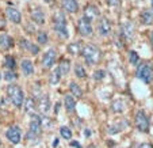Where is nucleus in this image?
I'll list each match as a JSON object with an SVG mask.
<instances>
[{
	"mask_svg": "<svg viewBox=\"0 0 153 148\" xmlns=\"http://www.w3.org/2000/svg\"><path fill=\"white\" fill-rule=\"evenodd\" d=\"M53 29L64 40L69 37L67 27V16H65V14L62 11H57L53 14Z\"/></svg>",
	"mask_w": 153,
	"mask_h": 148,
	"instance_id": "1",
	"label": "nucleus"
},
{
	"mask_svg": "<svg viewBox=\"0 0 153 148\" xmlns=\"http://www.w3.org/2000/svg\"><path fill=\"white\" fill-rule=\"evenodd\" d=\"M81 55L84 57V61L88 65H95L102 57V52L95 45H85L81 50Z\"/></svg>",
	"mask_w": 153,
	"mask_h": 148,
	"instance_id": "2",
	"label": "nucleus"
},
{
	"mask_svg": "<svg viewBox=\"0 0 153 148\" xmlns=\"http://www.w3.org/2000/svg\"><path fill=\"white\" fill-rule=\"evenodd\" d=\"M7 95L10 96L11 102L16 106V108H20L25 102V94L22 91V88L18 86V84H10L7 87Z\"/></svg>",
	"mask_w": 153,
	"mask_h": 148,
	"instance_id": "3",
	"label": "nucleus"
},
{
	"mask_svg": "<svg viewBox=\"0 0 153 148\" xmlns=\"http://www.w3.org/2000/svg\"><path fill=\"white\" fill-rule=\"evenodd\" d=\"M136 76L138 79H141L144 83L149 84L153 80V67L149 63H142V64H140L137 67Z\"/></svg>",
	"mask_w": 153,
	"mask_h": 148,
	"instance_id": "4",
	"label": "nucleus"
},
{
	"mask_svg": "<svg viewBox=\"0 0 153 148\" xmlns=\"http://www.w3.org/2000/svg\"><path fill=\"white\" fill-rule=\"evenodd\" d=\"M136 126L140 132H149V118L146 117L144 110H138L136 113Z\"/></svg>",
	"mask_w": 153,
	"mask_h": 148,
	"instance_id": "5",
	"label": "nucleus"
},
{
	"mask_svg": "<svg viewBox=\"0 0 153 148\" xmlns=\"http://www.w3.org/2000/svg\"><path fill=\"white\" fill-rule=\"evenodd\" d=\"M77 33L81 35V37H91L94 34V29H92V25L91 22H88L87 19L84 18H80L77 20Z\"/></svg>",
	"mask_w": 153,
	"mask_h": 148,
	"instance_id": "6",
	"label": "nucleus"
},
{
	"mask_svg": "<svg viewBox=\"0 0 153 148\" xmlns=\"http://www.w3.org/2000/svg\"><path fill=\"white\" fill-rule=\"evenodd\" d=\"M83 15H84V19H87L88 22H95V20L99 19V15H100V12H99L98 7L94 6V4H88V6H85V8H84L83 11Z\"/></svg>",
	"mask_w": 153,
	"mask_h": 148,
	"instance_id": "7",
	"label": "nucleus"
},
{
	"mask_svg": "<svg viewBox=\"0 0 153 148\" xmlns=\"http://www.w3.org/2000/svg\"><path fill=\"white\" fill-rule=\"evenodd\" d=\"M56 58H57V50L52 48V49H49L46 53H45V56H43V58H42V67L45 68V70H50V68L54 65Z\"/></svg>",
	"mask_w": 153,
	"mask_h": 148,
	"instance_id": "8",
	"label": "nucleus"
},
{
	"mask_svg": "<svg viewBox=\"0 0 153 148\" xmlns=\"http://www.w3.org/2000/svg\"><path fill=\"white\" fill-rule=\"evenodd\" d=\"M6 137L11 144H19L20 139H22V132H20L19 126H11L8 131L6 132Z\"/></svg>",
	"mask_w": 153,
	"mask_h": 148,
	"instance_id": "9",
	"label": "nucleus"
},
{
	"mask_svg": "<svg viewBox=\"0 0 153 148\" xmlns=\"http://www.w3.org/2000/svg\"><path fill=\"white\" fill-rule=\"evenodd\" d=\"M98 31L102 37H108L111 34V23L107 18H100L98 23Z\"/></svg>",
	"mask_w": 153,
	"mask_h": 148,
	"instance_id": "10",
	"label": "nucleus"
},
{
	"mask_svg": "<svg viewBox=\"0 0 153 148\" xmlns=\"http://www.w3.org/2000/svg\"><path fill=\"white\" fill-rule=\"evenodd\" d=\"M30 16H31V20L38 26H42L45 23V12L41 7H35V8L31 10L30 12Z\"/></svg>",
	"mask_w": 153,
	"mask_h": 148,
	"instance_id": "11",
	"label": "nucleus"
},
{
	"mask_svg": "<svg viewBox=\"0 0 153 148\" xmlns=\"http://www.w3.org/2000/svg\"><path fill=\"white\" fill-rule=\"evenodd\" d=\"M6 15L10 22H12V23H15V25H19L20 22H22V14H20L19 10H16L15 7H7Z\"/></svg>",
	"mask_w": 153,
	"mask_h": 148,
	"instance_id": "12",
	"label": "nucleus"
},
{
	"mask_svg": "<svg viewBox=\"0 0 153 148\" xmlns=\"http://www.w3.org/2000/svg\"><path fill=\"white\" fill-rule=\"evenodd\" d=\"M119 35L123 38L125 41H130L134 37V27L131 23H123L119 30Z\"/></svg>",
	"mask_w": 153,
	"mask_h": 148,
	"instance_id": "13",
	"label": "nucleus"
},
{
	"mask_svg": "<svg viewBox=\"0 0 153 148\" xmlns=\"http://www.w3.org/2000/svg\"><path fill=\"white\" fill-rule=\"evenodd\" d=\"M61 8H62V11H65V12L75 14V12L79 11L77 0H62V1H61Z\"/></svg>",
	"mask_w": 153,
	"mask_h": 148,
	"instance_id": "14",
	"label": "nucleus"
},
{
	"mask_svg": "<svg viewBox=\"0 0 153 148\" xmlns=\"http://www.w3.org/2000/svg\"><path fill=\"white\" fill-rule=\"evenodd\" d=\"M20 48L25 50H27V52H30L31 55H38L39 53V46L38 45H35L34 42H31V41L29 40H20Z\"/></svg>",
	"mask_w": 153,
	"mask_h": 148,
	"instance_id": "15",
	"label": "nucleus"
},
{
	"mask_svg": "<svg viewBox=\"0 0 153 148\" xmlns=\"http://www.w3.org/2000/svg\"><path fill=\"white\" fill-rule=\"evenodd\" d=\"M41 129H42V118L34 114L31 121H30V132L34 135H38L41 132Z\"/></svg>",
	"mask_w": 153,
	"mask_h": 148,
	"instance_id": "16",
	"label": "nucleus"
},
{
	"mask_svg": "<svg viewBox=\"0 0 153 148\" xmlns=\"http://www.w3.org/2000/svg\"><path fill=\"white\" fill-rule=\"evenodd\" d=\"M140 22H141L142 25H145V26H150V25H153V11L152 10H144V11L141 12V15H140Z\"/></svg>",
	"mask_w": 153,
	"mask_h": 148,
	"instance_id": "17",
	"label": "nucleus"
},
{
	"mask_svg": "<svg viewBox=\"0 0 153 148\" xmlns=\"http://www.w3.org/2000/svg\"><path fill=\"white\" fill-rule=\"evenodd\" d=\"M14 46V40L10 37L8 34H1L0 35V49L1 50H8Z\"/></svg>",
	"mask_w": 153,
	"mask_h": 148,
	"instance_id": "18",
	"label": "nucleus"
},
{
	"mask_svg": "<svg viewBox=\"0 0 153 148\" xmlns=\"http://www.w3.org/2000/svg\"><path fill=\"white\" fill-rule=\"evenodd\" d=\"M20 70H22L25 76H31L34 73V64L26 58V60H23L20 63Z\"/></svg>",
	"mask_w": 153,
	"mask_h": 148,
	"instance_id": "19",
	"label": "nucleus"
},
{
	"mask_svg": "<svg viewBox=\"0 0 153 148\" xmlns=\"http://www.w3.org/2000/svg\"><path fill=\"white\" fill-rule=\"evenodd\" d=\"M38 109H39L42 113H48L50 109V99L49 95H42L38 101Z\"/></svg>",
	"mask_w": 153,
	"mask_h": 148,
	"instance_id": "20",
	"label": "nucleus"
},
{
	"mask_svg": "<svg viewBox=\"0 0 153 148\" xmlns=\"http://www.w3.org/2000/svg\"><path fill=\"white\" fill-rule=\"evenodd\" d=\"M64 106H65V110L67 113H73L76 108V101L72 95H65L64 98Z\"/></svg>",
	"mask_w": 153,
	"mask_h": 148,
	"instance_id": "21",
	"label": "nucleus"
},
{
	"mask_svg": "<svg viewBox=\"0 0 153 148\" xmlns=\"http://www.w3.org/2000/svg\"><path fill=\"white\" fill-rule=\"evenodd\" d=\"M81 50H83V45H81L80 41H75V42H71V44L68 45V52L73 56L81 53Z\"/></svg>",
	"mask_w": 153,
	"mask_h": 148,
	"instance_id": "22",
	"label": "nucleus"
},
{
	"mask_svg": "<svg viewBox=\"0 0 153 148\" xmlns=\"http://www.w3.org/2000/svg\"><path fill=\"white\" fill-rule=\"evenodd\" d=\"M58 71H60L61 76L68 75V72L71 71V61L68 60V58H64V60L61 61V64L58 65Z\"/></svg>",
	"mask_w": 153,
	"mask_h": 148,
	"instance_id": "23",
	"label": "nucleus"
},
{
	"mask_svg": "<svg viewBox=\"0 0 153 148\" xmlns=\"http://www.w3.org/2000/svg\"><path fill=\"white\" fill-rule=\"evenodd\" d=\"M69 90H71V93L73 94V96H77V98H81V96H83V90H81L80 86L76 84L75 81H72V83L69 84Z\"/></svg>",
	"mask_w": 153,
	"mask_h": 148,
	"instance_id": "24",
	"label": "nucleus"
},
{
	"mask_svg": "<svg viewBox=\"0 0 153 148\" xmlns=\"http://www.w3.org/2000/svg\"><path fill=\"white\" fill-rule=\"evenodd\" d=\"M4 65H6L8 70H12V71H14L15 67H16V61H15V58L12 57V56L7 55L6 58H4Z\"/></svg>",
	"mask_w": 153,
	"mask_h": 148,
	"instance_id": "25",
	"label": "nucleus"
},
{
	"mask_svg": "<svg viewBox=\"0 0 153 148\" xmlns=\"http://www.w3.org/2000/svg\"><path fill=\"white\" fill-rule=\"evenodd\" d=\"M48 41H49L48 33L43 31V30H39L37 34V42H39L41 45H45V44H48Z\"/></svg>",
	"mask_w": 153,
	"mask_h": 148,
	"instance_id": "26",
	"label": "nucleus"
},
{
	"mask_svg": "<svg viewBox=\"0 0 153 148\" xmlns=\"http://www.w3.org/2000/svg\"><path fill=\"white\" fill-rule=\"evenodd\" d=\"M111 110L114 111V113H122V111L125 110V105L122 101H115L113 105H111Z\"/></svg>",
	"mask_w": 153,
	"mask_h": 148,
	"instance_id": "27",
	"label": "nucleus"
},
{
	"mask_svg": "<svg viewBox=\"0 0 153 148\" xmlns=\"http://www.w3.org/2000/svg\"><path fill=\"white\" fill-rule=\"evenodd\" d=\"M129 61L131 65H138L140 63V56L136 50H130L129 52Z\"/></svg>",
	"mask_w": 153,
	"mask_h": 148,
	"instance_id": "28",
	"label": "nucleus"
},
{
	"mask_svg": "<svg viewBox=\"0 0 153 148\" xmlns=\"http://www.w3.org/2000/svg\"><path fill=\"white\" fill-rule=\"evenodd\" d=\"M60 135L62 139L65 140H71L72 139V131H71L68 126H61L60 128Z\"/></svg>",
	"mask_w": 153,
	"mask_h": 148,
	"instance_id": "29",
	"label": "nucleus"
},
{
	"mask_svg": "<svg viewBox=\"0 0 153 148\" xmlns=\"http://www.w3.org/2000/svg\"><path fill=\"white\" fill-rule=\"evenodd\" d=\"M75 75L77 76V78H80V79H84L87 76L85 70H84V67L81 64H76L75 65Z\"/></svg>",
	"mask_w": 153,
	"mask_h": 148,
	"instance_id": "30",
	"label": "nucleus"
},
{
	"mask_svg": "<svg viewBox=\"0 0 153 148\" xmlns=\"http://www.w3.org/2000/svg\"><path fill=\"white\" fill-rule=\"evenodd\" d=\"M60 78H61V73H60V71H58V68H57V70H56L49 78L50 84H52V86H56V84L60 81Z\"/></svg>",
	"mask_w": 153,
	"mask_h": 148,
	"instance_id": "31",
	"label": "nucleus"
},
{
	"mask_svg": "<svg viewBox=\"0 0 153 148\" xmlns=\"http://www.w3.org/2000/svg\"><path fill=\"white\" fill-rule=\"evenodd\" d=\"M35 109V103H34V99H27L26 101V105H25V110L27 111V113H33Z\"/></svg>",
	"mask_w": 153,
	"mask_h": 148,
	"instance_id": "32",
	"label": "nucleus"
},
{
	"mask_svg": "<svg viewBox=\"0 0 153 148\" xmlns=\"http://www.w3.org/2000/svg\"><path fill=\"white\" fill-rule=\"evenodd\" d=\"M16 78H18V75H16V73H15L12 70H8L6 73H4V79H6V80H8V81L16 80Z\"/></svg>",
	"mask_w": 153,
	"mask_h": 148,
	"instance_id": "33",
	"label": "nucleus"
},
{
	"mask_svg": "<svg viewBox=\"0 0 153 148\" xmlns=\"http://www.w3.org/2000/svg\"><path fill=\"white\" fill-rule=\"evenodd\" d=\"M104 78H106V71L98 70L94 72V79H95V80H103Z\"/></svg>",
	"mask_w": 153,
	"mask_h": 148,
	"instance_id": "34",
	"label": "nucleus"
},
{
	"mask_svg": "<svg viewBox=\"0 0 153 148\" xmlns=\"http://www.w3.org/2000/svg\"><path fill=\"white\" fill-rule=\"evenodd\" d=\"M122 131V125H115V126H111L110 129H108V133H117V132Z\"/></svg>",
	"mask_w": 153,
	"mask_h": 148,
	"instance_id": "35",
	"label": "nucleus"
},
{
	"mask_svg": "<svg viewBox=\"0 0 153 148\" xmlns=\"http://www.w3.org/2000/svg\"><path fill=\"white\" fill-rule=\"evenodd\" d=\"M106 3L108 4V6H111V7H115V6H119L121 0H106Z\"/></svg>",
	"mask_w": 153,
	"mask_h": 148,
	"instance_id": "36",
	"label": "nucleus"
},
{
	"mask_svg": "<svg viewBox=\"0 0 153 148\" xmlns=\"http://www.w3.org/2000/svg\"><path fill=\"white\" fill-rule=\"evenodd\" d=\"M138 148H153V145L150 144V143H142Z\"/></svg>",
	"mask_w": 153,
	"mask_h": 148,
	"instance_id": "37",
	"label": "nucleus"
},
{
	"mask_svg": "<svg viewBox=\"0 0 153 148\" xmlns=\"http://www.w3.org/2000/svg\"><path fill=\"white\" fill-rule=\"evenodd\" d=\"M72 145L73 147H77V148H81V145L79 144V143H76V141H72Z\"/></svg>",
	"mask_w": 153,
	"mask_h": 148,
	"instance_id": "38",
	"label": "nucleus"
},
{
	"mask_svg": "<svg viewBox=\"0 0 153 148\" xmlns=\"http://www.w3.org/2000/svg\"><path fill=\"white\" fill-rule=\"evenodd\" d=\"M58 145V139H54V141H53V147H57Z\"/></svg>",
	"mask_w": 153,
	"mask_h": 148,
	"instance_id": "39",
	"label": "nucleus"
},
{
	"mask_svg": "<svg viewBox=\"0 0 153 148\" xmlns=\"http://www.w3.org/2000/svg\"><path fill=\"white\" fill-rule=\"evenodd\" d=\"M43 1H45V3H52L53 0H43Z\"/></svg>",
	"mask_w": 153,
	"mask_h": 148,
	"instance_id": "40",
	"label": "nucleus"
},
{
	"mask_svg": "<svg viewBox=\"0 0 153 148\" xmlns=\"http://www.w3.org/2000/svg\"><path fill=\"white\" fill-rule=\"evenodd\" d=\"M150 41H152V46H153V33H152V37H150Z\"/></svg>",
	"mask_w": 153,
	"mask_h": 148,
	"instance_id": "41",
	"label": "nucleus"
},
{
	"mask_svg": "<svg viewBox=\"0 0 153 148\" xmlns=\"http://www.w3.org/2000/svg\"><path fill=\"white\" fill-rule=\"evenodd\" d=\"M152 11H153V0H152Z\"/></svg>",
	"mask_w": 153,
	"mask_h": 148,
	"instance_id": "42",
	"label": "nucleus"
},
{
	"mask_svg": "<svg viewBox=\"0 0 153 148\" xmlns=\"http://www.w3.org/2000/svg\"><path fill=\"white\" fill-rule=\"evenodd\" d=\"M0 80H1V72H0Z\"/></svg>",
	"mask_w": 153,
	"mask_h": 148,
	"instance_id": "43",
	"label": "nucleus"
},
{
	"mask_svg": "<svg viewBox=\"0 0 153 148\" xmlns=\"http://www.w3.org/2000/svg\"><path fill=\"white\" fill-rule=\"evenodd\" d=\"M0 144H1V140H0Z\"/></svg>",
	"mask_w": 153,
	"mask_h": 148,
	"instance_id": "44",
	"label": "nucleus"
}]
</instances>
